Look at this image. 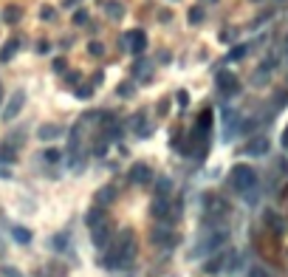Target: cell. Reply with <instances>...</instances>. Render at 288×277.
I'll use <instances>...</instances> for the list:
<instances>
[{"instance_id":"cell-1","label":"cell","mask_w":288,"mask_h":277,"mask_svg":"<svg viewBox=\"0 0 288 277\" xmlns=\"http://www.w3.org/2000/svg\"><path fill=\"white\" fill-rule=\"evenodd\" d=\"M136 258V238H133V229H122L116 235V243L111 246V255H104L102 263L108 269H127Z\"/></svg>"},{"instance_id":"cell-2","label":"cell","mask_w":288,"mask_h":277,"mask_svg":"<svg viewBox=\"0 0 288 277\" xmlns=\"http://www.w3.org/2000/svg\"><path fill=\"white\" fill-rule=\"evenodd\" d=\"M229 181H232V187L238 192H251L254 184H257V172L251 170L249 164H238V167H232V172H229Z\"/></svg>"},{"instance_id":"cell-3","label":"cell","mask_w":288,"mask_h":277,"mask_svg":"<svg viewBox=\"0 0 288 277\" xmlns=\"http://www.w3.org/2000/svg\"><path fill=\"white\" fill-rule=\"evenodd\" d=\"M80 133H82V122H76L74 128H71V139H68V153H65L68 164L74 167V170H80V164H82V153H80L82 139H80Z\"/></svg>"},{"instance_id":"cell-4","label":"cell","mask_w":288,"mask_h":277,"mask_svg":"<svg viewBox=\"0 0 288 277\" xmlns=\"http://www.w3.org/2000/svg\"><path fill=\"white\" fill-rule=\"evenodd\" d=\"M122 45L127 51H133V54H144V48H147V34L141 29H136V31H130L127 37H122Z\"/></svg>"},{"instance_id":"cell-5","label":"cell","mask_w":288,"mask_h":277,"mask_svg":"<svg viewBox=\"0 0 288 277\" xmlns=\"http://www.w3.org/2000/svg\"><path fill=\"white\" fill-rule=\"evenodd\" d=\"M218 88H221V93L223 96H234V93L240 91V82H238V77L232 74V71H218Z\"/></svg>"},{"instance_id":"cell-6","label":"cell","mask_w":288,"mask_h":277,"mask_svg":"<svg viewBox=\"0 0 288 277\" xmlns=\"http://www.w3.org/2000/svg\"><path fill=\"white\" fill-rule=\"evenodd\" d=\"M127 179H130V184L144 187V184L153 181V170H150L147 164H133V167H130V172H127Z\"/></svg>"},{"instance_id":"cell-7","label":"cell","mask_w":288,"mask_h":277,"mask_svg":"<svg viewBox=\"0 0 288 277\" xmlns=\"http://www.w3.org/2000/svg\"><path fill=\"white\" fill-rule=\"evenodd\" d=\"M223 240H226V232H215V235H209V238H203L201 243H198L195 255H209V252H215L218 246H223Z\"/></svg>"},{"instance_id":"cell-8","label":"cell","mask_w":288,"mask_h":277,"mask_svg":"<svg viewBox=\"0 0 288 277\" xmlns=\"http://www.w3.org/2000/svg\"><path fill=\"white\" fill-rule=\"evenodd\" d=\"M23 105H25V93H23V91L12 93V102H9V105H6V113H3V119H6V122H12V119H17V113L23 111Z\"/></svg>"},{"instance_id":"cell-9","label":"cell","mask_w":288,"mask_h":277,"mask_svg":"<svg viewBox=\"0 0 288 277\" xmlns=\"http://www.w3.org/2000/svg\"><path fill=\"white\" fill-rule=\"evenodd\" d=\"M91 238H93V243H96L99 249H104V246H108V240H111V223L102 221L99 226H93L91 229Z\"/></svg>"},{"instance_id":"cell-10","label":"cell","mask_w":288,"mask_h":277,"mask_svg":"<svg viewBox=\"0 0 288 277\" xmlns=\"http://www.w3.org/2000/svg\"><path fill=\"white\" fill-rule=\"evenodd\" d=\"M172 212H175V210L170 207L167 195H159V198L153 201V215H155V218H161V221H164V218H170V215H172Z\"/></svg>"},{"instance_id":"cell-11","label":"cell","mask_w":288,"mask_h":277,"mask_svg":"<svg viewBox=\"0 0 288 277\" xmlns=\"http://www.w3.org/2000/svg\"><path fill=\"white\" fill-rule=\"evenodd\" d=\"M102 221H108V215H104V207H91V210L85 212V223H88V229H93V226H99Z\"/></svg>"},{"instance_id":"cell-12","label":"cell","mask_w":288,"mask_h":277,"mask_svg":"<svg viewBox=\"0 0 288 277\" xmlns=\"http://www.w3.org/2000/svg\"><path fill=\"white\" fill-rule=\"evenodd\" d=\"M153 243H159V246H167V249H170L172 243H175V235H172L167 226H159V229H153Z\"/></svg>"},{"instance_id":"cell-13","label":"cell","mask_w":288,"mask_h":277,"mask_svg":"<svg viewBox=\"0 0 288 277\" xmlns=\"http://www.w3.org/2000/svg\"><path fill=\"white\" fill-rule=\"evenodd\" d=\"M246 153H249V156H266V153H269V139H263V136L251 139V142L246 144Z\"/></svg>"},{"instance_id":"cell-14","label":"cell","mask_w":288,"mask_h":277,"mask_svg":"<svg viewBox=\"0 0 288 277\" xmlns=\"http://www.w3.org/2000/svg\"><path fill=\"white\" fill-rule=\"evenodd\" d=\"M130 128H133V133L141 136V139H147L150 136V124H147V116H144V113H136L133 122H130Z\"/></svg>"},{"instance_id":"cell-15","label":"cell","mask_w":288,"mask_h":277,"mask_svg":"<svg viewBox=\"0 0 288 277\" xmlns=\"http://www.w3.org/2000/svg\"><path fill=\"white\" fill-rule=\"evenodd\" d=\"M37 136H40V139H45V142H51V139H60V136H62V128H60V124H40Z\"/></svg>"},{"instance_id":"cell-16","label":"cell","mask_w":288,"mask_h":277,"mask_svg":"<svg viewBox=\"0 0 288 277\" xmlns=\"http://www.w3.org/2000/svg\"><path fill=\"white\" fill-rule=\"evenodd\" d=\"M104 12H108L111 20H122L124 17V6L119 3V0H108V3H104Z\"/></svg>"},{"instance_id":"cell-17","label":"cell","mask_w":288,"mask_h":277,"mask_svg":"<svg viewBox=\"0 0 288 277\" xmlns=\"http://www.w3.org/2000/svg\"><path fill=\"white\" fill-rule=\"evenodd\" d=\"M223 266H226V255H218V258H212L206 266H203V271H209V274H215V271H221Z\"/></svg>"},{"instance_id":"cell-18","label":"cell","mask_w":288,"mask_h":277,"mask_svg":"<svg viewBox=\"0 0 288 277\" xmlns=\"http://www.w3.org/2000/svg\"><path fill=\"white\" fill-rule=\"evenodd\" d=\"M113 198H116V190H113V187H102V190L96 192V201H99V207H104V204H111Z\"/></svg>"},{"instance_id":"cell-19","label":"cell","mask_w":288,"mask_h":277,"mask_svg":"<svg viewBox=\"0 0 288 277\" xmlns=\"http://www.w3.org/2000/svg\"><path fill=\"white\" fill-rule=\"evenodd\" d=\"M14 161V144H0V164H12Z\"/></svg>"},{"instance_id":"cell-20","label":"cell","mask_w":288,"mask_h":277,"mask_svg":"<svg viewBox=\"0 0 288 277\" xmlns=\"http://www.w3.org/2000/svg\"><path fill=\"white\" fill-rule=\"evenodd\" d=\"M133 71H136V77H139V80H150V74H147V71H150V62L147 60H139Z\"/></svg>"},{"instance_id":"cell-21","label":"cell","mask_w":288,"mask_h":277,"mask_svg":"<svg viewBox=\"0 0 288 277\" xmlns=\"http://www.w3.org/2000/svg\"><path fill=\"white\" fill-rule=\"evenodd\" d=\"M12 235H14V240H17V243H29V240H31V232L25 226H14Z\"/></svg>"},{"instance_id":"cell-22","label":"cell","mask_w":288,"mask_h":277,"mask_svg":"<svg viewBox=\"0 0 288 277\" xmlns=\"http://www.w3.org/2000/svg\"><path fill=\"white\" fill-rule=\"evenodd\" d=\"M17 40H9V43L6 45H3V51H0V60H12V57H14V51H17Z\"/></svg>"},{"instance_id":"cell-23","label":"cell","mask_w":288,"mask_h":277,"mask_svg":"<svg viewBox=\"0 0 288 277\" xmlns=\"http://www.w3.org/2000/svg\"><path fill=\"white\" fill-rule=\"evenodd\" d=\"M209 124H212V111H203L201 119H198V133H206Z\"/></svg>"},{"instance_id":"cell-24","label":"cell","mask_w":288,"mask_h":277,"mask_svg":"<svg viewBox=\"0 0 288 277\" xmlns=\"http://www.w3.org/2000/svg\"><path fill=\"white\" fill-rule=\"evenodd\" d=\"M3 20H6V23H17L20 20V9L17 6H6L3 9Z\"/></svg>"},{"instance_id":"cell-25","label":"cell","mask_w":288,"mask_h":277,"mask_svg":"<svg viewBox=\"0 0 288 277\" xmlns=\"http://www.w3.org/2000/svg\"><path fill=\"white\" fill-rule=\"evenodd\" d=\"M170 190H172V181L170 179H159V181H155V192H159V195H167Z\"/></svg>"},{"instance_id":"cell-26","label":"cell","mask_w":288,"mask_h":277,"mask_svg":"<svg viewBox=\"0 0 288 277\" xmlns=\"http://www.w3.org/2000/svg\"><path fill=\"white\" fill-rule=\"evenodd\" d=\"M201 20H203V9H201V6H192V9H190V23L198 26Z\"/></svg>"},{"instance_id":"cell-27","label":"cell","mask_w":288,"mask_h":277,"mask_svg":"<svg viewBox=\"0 0 288 277\" xmlns=\"http://www.w3.org/2000/svg\"><path fill=\"white\" fill-rule=\"evenodd\" d=\"M116 93H119V96H124V99H127L130 93H133V82H122V85L116 88Z\"/></svg>"},{"instance_id":"cell-28","label":"cell","mask_w":288,"mask_h":277,"mask_svg":"<svg viewBox=\"0 0 288 277\" xmlns=\"http://www.w3.org/2000/svg\"><path fill=\"white\" fill-rule=\"evenodd\" d=\"M88 51H91V57H102V54H104V45H102V43H96V40H93V43L88 45Z\"/></svg>"},{"instance_id":"cell-29","label":"cell","mask_w":288,"mask_h":277,"mask_svg":"<svg viewBox=\"0 0 288 277\" xmlns=\"http://www.w3.org/2000/svg\"><path fill=\"white\" fill-rule=\"evenodd\" d=\"M60 159H62L60 150H45V161H48V164H57Z\"/></svg>"},{"instance_id":"cell-30","label":"cell","mask_w":288,"mask_h":277,"mask_svg":"<svg viewBox=\"0 0 288 277\" xmlns=\"http://www.w3.org/2000/svg\"><path fill=\"white\" fill-rule=\"evenodd\" d=\"M76 96H80V99L93 96V88H91V85H80V88H76Z\"/></svg>"},{"instance_id":"cell-31","label":"cell","mask_w":288,"mask_h":277,"mask_svg":"<svg viewBox=\"0 0 288 277\" xmlns=\"http://www.w3.org/2000/svg\"><path fill=\"white\" fill-rule=\"evenodd\" d=\"M246 51H249V45H238V48L229 54V60H240V57H246Z\"/></svg>"},{"instance_id":"cell-32","label":"cell","mask_w":288,"mask_h":277,"mask_svg":"<svg viewBox=\"0 0 288 277\" xmlns=\"http://www.w3.org/2000/svg\"><path fill=\"white\" fill-rule=\"evenodd\" d=\"M74 23H76V26H85V23H88V12H85V9H80V12L74 14Z\"/></svg>"},{"instance_id":"cell-33","label":"cell","mask_w":288,"mask_h":277,"mask_svg":"<svg viewBox=\"0 0 288 277\" xmlns=\"http://www.w3.org/2000/svg\"><path fill=\"white\" fill-rule=\"evenodd\" d=\"M249 277H269V271H266V269H260V266H254V269L249 271Z\"/></svg>"},{"instance_id":"cell-34","label":"cell","mask_w":288,"mask_h":277,"mask_svg":"<svg viewBox=\"0 0 288 277\" xmlns=\"http://www.w3.org/2000/svg\"><path fill=\"white\" fill-rule=\"evenodd\" d=\"M54 14H57L54 9H48V6H45L43 12H40V17H43V20H54Z\"/></svg>"},{"instance_id":"cell-35","label":"cell","mask_w":288,"mask_h":277,"mask_svg":"<svg viewBox=\"0 0 288 277\" xmlns=\"http://www.w3.org/2000/svg\"><path fill=\"white\" fill-rule=\"evenodd\" d=\"M62 243H68V238H65V235H57V238H54V249H65Z\"/></svg>"},{"instance_id":"cell-36","label":"cell","mask_w":288,"mask_h":277,"mask_svg":"<svg viewBox=\"0 0 288 277\" xmlns=\"http://www.w3.org/2000/svg\"><path fill=\"white\" fill-rule=\"evenodd\" d=\"M37 51H40V54H48V51H51V45L45 43V40H40V43H37Z\"/></svg>"},{"instance_id":"cell-37","label":"cell","mask_w":288,"mask_h":277,"mask_svg":"<svg viewBox=\"0 0 288 277\" xmlns=\"http://www.w3.org/2000/svg\"><path fill=\"white\" fill-rule=\"evenodd\" d=\"M187 102H190V99H187V93L178 91V105H187Z\"/></svg>"},{"instance_id":"cell-38","label":"cell","mask_w":288,"mask_h":277,"mask_svg":"<svg viewBox=\"0 0 288 277\" xmlns=\"http://www.w3.org/2000/svg\"><path fill=\"white\" fill-rule=\"evenodd\" d=\"M3 274H6V277H20V274H17V271H14V269H3Z\"/></svg>"},{"instance_id":"cell-39","label":"cell","mask_w":288,"mask_h":277,"mask_svg":"<svg viewBox=\"0 0 288 277\" xmlns=\"http://www.w3.org/2000/svg\"><path fill=\"white\" fill-rule=\"evenodd\" d=\"M74 3H76V0H65V6H74Z\"/></svg>"},{"instance_id":"cell-40","label":"cell","mask_w":288,"mask_h":277,"mask_svg":"<svg viewBox=\"0 0 288 277\" xmlns=\"http://www.w3.org/2000/svg\"><path fill=\"white\" fill-rule=\"evenodd\" d=\"M285 45H288V40H285ZM285 54H288V48H285Z\"/></svg>"}]
</instances>
